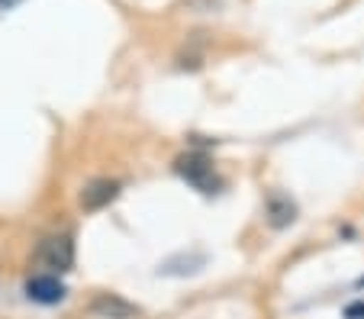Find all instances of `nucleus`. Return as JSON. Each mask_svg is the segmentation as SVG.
Segmentation results:
<instances>
[{
    "label": "nucleus",
    "instance_id": "nucleus-1",
    "mask_svg": "<svg viewBox=\"0 0 364 319\" xmlns=\"http://www.w3.org/2000/svg\"><path fill=\"white\" fill-rule=\"evenodd\" d=\"M174 171H178L191 188H197L200 194H216V190H220V178H216V171H213V161L206 158L203 152L181 155V158L174 161Z\"/></svg>",
    "mask_w": 364,
    "mask_h": 319
},
{
    "label": "nucleus",
    "instance_id": "nucleus-2",
    "mask_svg": "<svg viewBox=\"0 0 364 319\" xmlns=\"http://www.w3.org/2000/svg\"><path fill=\"white\" fill-rule=\"evenodd\" d=\"M36 261L48 271V274H65L75 261V242L68 236H48L36 249Z\"/></svg>",
    "mask_w": 364,
    "mask_h": 319
},
{
    "label": "nucleus",
    "instance_id": "nucleus-3",
    "mask_svg": "<svg viewBox=\"0 0 364 319\" xmlns=\"http://www.w3.org/2000/svg\"><path fill=\"white\" fill-rule=\"evenodd\" d=\"M90 316L94 319H136L139 306L126 303L117 293H97L94 303H90Z\"/></svg>",
    "mask_w": 364,
    "mask_h": 319
},
{
    "label": "nucleus",
    "instance_id": "nucleus-4",
    "mask_svg": "<svg viewBox=\"0 0 364 319\" xmlns=\"http://www.w3.org/2000/svg\"><path fill=\"white\" fill-rule=\"evenodd\" d=\"M117 194H119V180L97 178L81 190V207L84 210H103V207H110V203L117 200Z\"/></svg>",
    "mask_w": 364,
    "mask_h": 319
},
{
    "label": "nucleus",
    "instance_id": "nucleus-5",
    "mask_svg": "<svg viewBox=\"0 0 364 319\" xmlns=\"http://www.w3.org/2000/svg\"><path fill=\"white\" fill-rule=\"evenodd\" d=\"M264 213H268V222L274 229H287L290 222L296 220V203L284 190H271L268 200H264Z\"/></svg>",
    "mask_w": 364,
    "mask_h": 319
},
{
    "label": "nucleus",
    "instance_id": "nucleus-6",
    "mask_svg": "<svg viewBox=\"0 0 364 319\" xmlns=\"http://www.w3.org/2000/svg\"><path fill=\"white\" fill-rule=\"evenodd\" d=\"M26 293L36 300V303H46V306H52V303H58V300H65V284L58 281V274H39V278H33L26 284Z\"/></svg>",
    "mask_w": 364,
    "mask_h": 319
},
{
    "label": "nucleus",
    "instance_id": "nucleus-7",
    "mask_svg": "<svg viewBox=\"0 0 364 319\" xmlns=\"http://www.w3.org/2000/svg\"><path fill=\"white\" fill-rule=\"evenodd\" d=\"M345 319H364V300H355V303L345 306Z\"/></svg>",
    "mask_w": 364,
    "mask_h": 319
},
{
    "label": "nucleus",
    "instance_id": "nucleus-8",
    "mask_svg": "<svg viewBox=\"0 0 364 319\" xmlns=\"http://www.w3.org/2000/svg\"><path fill=\"white\" fill-rule=\"evenodd\" d=\"M16 4H20V0H0V7H4V10H10V7H16Z\"/></svg>",
    "mask_w": 364,
    "mask_h": 319
},
{
    "label": "nucleus",
    "instance_id": "nucleus-9",
    "mask_svg": "<svg viewBox=\"0 0 364 319\" xmlns=\"http://www.w3.org/2000/svg\"><path fill=\"white\" fill-rule=\"evenodd\" d=\"M358 287H364V278H358Z\"/></svg>",
    "mask_w": 364,
    "mask_h": 319
}]
</instances>
